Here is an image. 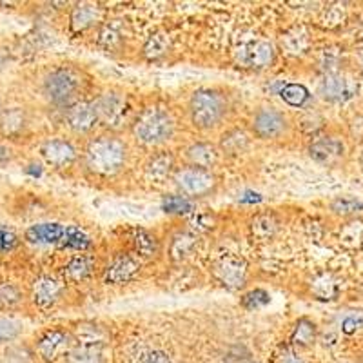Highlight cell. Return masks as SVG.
Wrapping results in <instances>:
<instances>
[{
	"mask_svg": "<svg viewBox=\"0 0 363 363\" xmlns=\"http://www.w3.org/2000/svg\"><path fill=\"white\" fill-rule=\"evenodd\" d=\"M363 327V313L349 314V316L343 318L342 322V330L345 335H354L356 330Z\"/></svg>",
	"mask_w": 363,
	"mask_h": 363,
	"instance_id": "obj_44",
	"label": "cell"
},
{
	"mask_svg": "<svg viewBox=\"0 0 363 363\" xmlns=\"http://www.w3.org/2000/svg\"><path fill=\"white\" fill-rule=\"evenodd\" d=\"M227 113L225 96L216 89L194 91L189 102L191 122L196 129H213L220 124Z\"/></svg>",
	"mask_w": 363,
	"mask_h": 363,
	"instance_id": "obj_3",
	"label": "cell"
},
{
	"mask_svg": "<svg viewBox=\"0 0 363 363\" xmlns=\"http://www.w3.org/2000/svg\"><path fill=\"white\" fill-rule=\"evenodd\" d=\"M128 147L120 138L104 135L91 140L86 149V165L89 171L102 177H111L124 167Z\"/></svg>",
	"mask_w": 363,
	"mask_h": 363,
	"instance_id": "obj_1",
	"label": "cell"
},
{
	"mask_svg": "<svg viewBox=\"0 0 363 363\" xmlns=\"http://www.w3.org/2000/svg\"><path fill=\"white\" fill-rule=\"evenodd\" d=\"M249 144V138L244 131H240V129H233V131L225 133L222 136V149L225 153L229 155H238L242 153Z\"/></svg>",
	"mask_w": 363,
	"mask_h": 363,
	"instance_id": "obj_35",
	"label": "cell"
},
{
	"mask_svg": "<svg viewBox=\"0 0 363 363\" xmlns=\"http://www.w3.org/2000/svg\"><path fill=\"white\" fill-rule=\"evenodd\" d=\"M235 57L240 66L260 71L272 64V60H274V48H272L271 42L256 38V40H249L240 45L238 50L235 51Z\"/></svg>",
	"mask_w": 363,
	"mask_h": 363,
	"instance_id": "obj_6",
	"label": "cell"
},
{
	"mask_svg": "<svg viewBox=\"0 0 363 363\" xmlns=\"http://www.w3.org/2000/svg\"><path fill=\"white\" fill-rule=\"evenodd\" d=\"M309 155L318 164L333 167L340 164L345 157V144L338 136H318L316 140L309 145Z\"/></svg>",
	"mask_w": 363,
	"mask_h": 363,
	"instance_id": "obj_11",
	"label": "cell"
},
{
	"mask_svg": "<svg viewBox=\"0 0 363 363\" xmlns=\"http://www.w3.org/2000/svg\"><path fill=\"white\" fill-rule=\"evenodd\" d=\"M280 363H307V362L301 358L296 351H293V349H285L280 356Z\"/></svg>",
	"mask_w": 363,
	"mask_h": 363,
	"instance_id": "obj_47",
	"label": "cell"
},
{
	"mask_svg": "<svg viewBox=\"0 0 363 363\" xmlns=\"http://www.w3.org/2000/svg\"><path fill=\"white\" fill-rule=\"evenodd\" d=\"M173 165H174V160L169 153H158L147 162V165H145V167H147L149 177L157 178V180H162V178H165L167 174L171 173Z\"/></svg>",
	"mask_w": 363,
	"mask_h": 363,
	"instance_id": "obj_32",
	"label": "cell"
},
{
	"mask_svg": "<svg viewBox=\"0 0 363 363\" xmlns=\"http://www.w3.org/2000/svg\"><path fill=\"white\" fill-rule=\"evenodd\" d=\"M31 296H33L35 303L42 309L53 307L62 296V284L51 277H38L33 281Z\"/></svg>",
	"mask_w": 363,
	"mask_h": 363,
	"instance_id": "obj_15",
	"label": "cell"
},
{
	"mask_svg": "<svg viewBox=\"0 0 363 363\" xmlns=\"http://www.w3.org/2000/svg\"><path fill=\"white\" fill-rule=\"evenodd\" d=\"M69 343L71 336L67 335L66 330L53 329L44 333V335L37 340L35 349H37L38 356H40L45 363H53L57 362L60 356L69 352Z\"/></svg>",
	"mask_w": 363,
	"mask_h": 363,
	"instance_id": "obj_12",
	"label": "cell"
},
{
	"mask_svg": "<svg viewBox=\"0 0 363 363\" xmlns=\"http://www.w3.org/2000/svg\"><path fill=\"white\" fill-rule=\"evenodd\" d=\"M144 363H171V362H169V356L165 354V352L153 351V352H149V354L145 356Z\"/></svg>",
	"mask_w": 363,
	"mask_h": 363,
	"instance_id": "obj_48",
	"label": "cell"
},
{
	"mask_svg": "<svg viewBox=\"0 0 363 363\" xmlns=\"http://www.w3.org/2000/svg\"><path fill=\"white\" fill-rule=\"evenodd\" d=\"M320 69L325 74H335L338 73L340 64H342V53H340L338 48H327V50L322 51L320 55Z\"/></svg>",
	"mask_w": 363,
	"mask_h": 363,
	"instance_id": "obj_36",
	"label": "cell"
},
{
	"mask_svg": "<svg viewBox=\"0 0 363 363\" xmlns=\"http://www.w3.org/2000/svg\"><path fill=\"white\" fill-rule=\"evenodd\" d=\"M345 18V9L343 6L336 4V6H330V8L325 9V15H323V22L327 26H336Z\"/></svg>",
	"mask_w": 363,
	"mask_h": 363,
	"instance_id": "obj_45",
	"label": "cell"
},
{
	"mask_svg": "<svg viewBox=\"0 0 363 363\" xmlns=\"http://www.w3.org/2000/svg\"><path fill=\"white\" fill-rule=\"evenodd\" d=\"M133 245H135V251L144 258H155L160 251V242L157 236L144 229H136L133 233Z\"/></svg>",
	"mask_w": 363,
	"mask_h": 363,
	"instance_id": "obj_24",
	"label": "cell"
},
{
	"mask_svg": "<svg viewBox=\"0 0 363 363\" xmlns=\"http://www.w3.org/2000/svg\"><path fill=\"white\" fill-rule=\"evenodd\" d=\"M281 48L293 57L303 55L309 50V35L303 28H293L281 38Z\"/></svg>",
	"mask_w": 363,
	"mask_h": 363,
	"instance_id": "obj_23",
	"label": "cell"
},
{
	"mask_svg": "<svg viewBox=\"0 0 363 363\" xmlns=\"http://www.w3.org/2000/svg\"><path fill=\"white\" fill-rule=\"evenodd\" d=\"M174 120L171 113L160 106H151L138 115L133 135L144 145H160L173 136Z\"/></svg>",
	"mask_w": 363,
	"mask_h": 363,
	"instance_id": "obj_2",
	"label": "cell"
},
{
	"mask_svg": "<svg viewBox=\"0 0 363 363\" xmlns=\"http://www.w3.org/2000/svg\"><path fill=\"white\" fill-rule=\"evenodd\" d=\"M95 108L99 113V122H104L109 128H118L124 124L129 115L128 95L120 91H108L96 100Z\"/></svg>",
	"mask_w": 363,
	"mask_h": 363,
	"instance_id": "obj_5",
	"label": "cell"
},
{
	"mask_svg": "<svg viewBox=\"0 0 363 363\" xmlns=\"http://www.w3.org/2000/svg\"><path fill=\"white\" fill-rule=\"evenodd\" d=\"M316 325L314 322L307 320V318H301L298 320L296 325L293 329V335H291V342L296 347H309L313 345L314 340H316Z\"/></svg>",
	"mask_w": 363,
	"mask_h": 363,
	"instance_id": "obj_26",
	"label": "cell"
},
{
	"mask_svg": "<svg viewBox=\"0 0 363 363\" xmlns=\"http://www.w3.org/2000/svg\"><path fill=\"white\" fill-rule=\"evenodd\" d=\"M100 18V9L95 4H77L71 11V29L80 33L84 29L91 28Z\"/></svg>",
	"mask_w": 363,
	"mask_h": 363,
	"instance_id": "obj_20",
	"label": "cell"
},
{
	"mask_svg": "<svg viewBox=\"0 0 363 363\" xmlns=\"http://www.w3.org/2000/svg\"><path fill=\"white\" fill-rule=\"evenodd\" d=\"M213 272L223 287L235 291L244 287L245 277H247V264L236 256H222L213 267Z\"/></svg>",
	"mask_w": 363,
	"mask_h": 363,
	"instance_id": "obj_9",
	"label": "cell"
},
{
	"mask_svg": "<svg viewBox=\"0 0 363 363\" xmlns=\"http://www.w3.org/2000/svg\"><path fill=\"white\" fill-rule=\"evenodd\" d=\"M64 233H66V225H60L57 222L37 223L26 231V240L29 244L37 245H60Z\"/></svg>",
	"mask_w": 363,
	"mask_h": 363,
	"instance_id": "obj_16",
	"label": "cell"
},
{
	"mask_svg": "<svg viewBox=\"0 0 363 363\" xmlns=\"http://www.w3.org/2000/svg\"><path fill=\"white\" fill-rule=\"evenodd\" d=\"M42 157L45 158L48 164L55 165V167H66L74 162L77 151L69 142L62 140V138H53V140H48L42 145Z\"/></svg>",
	"mask_w": 363,
	"mask_h": 363,
	"instance_id": "obj_17",
	"label": "cell"
},
{
	"mask_svg": "<svg viewBox=\"0 0 363 363\" xmlns=\"http://www.w3.org/2000/svg\"><path fill=\"white\" fill-rule=\"evenodd\" d=\"M278 231V220L271 213H262L251 220V235L256 242H269Z\"/></svg>",
	"mask_w": 363,
	"mask_h": 363,
	"instance_id": "obj_21",
	"label": "cell"
},
{
	"mask_svg": "<svg viewBox=\"0 0 363 363\" xmlns=\"http://www.w3.org/2000/svg\"><path fill=\"white\" fill-rule=\"evenodd\" d=\"M18 245V236L13 231L0 227V252H9Z\"/></svg>",
	"mask_w": 363,
	"mask_h": 363,
	"instance_id": "obj_43",
	"label": "cell"
},
{
	"mask_svg": "<svg viewBox=\"0 0 363 363\" xmlns=\"http://www.w3.org/2000/svg\"><path fill=\"white\" fill-rule=\"evenodd\" d=\"M358 64H359V71H362V74H363V50H359V53H358Z\"/></svg>",
	"mask_w": 363,
	"mask_h": 363,
	"instance_id": "obj_51",
	"label": "cell"
},
{
	"mask_svg": "<svg viewBox=\"0 0 363 363\" xmlns=\"http://www.w3.org/2000/svg\"><path fill=\"white\" fill-rule=\"evenodd\" d=\"M74 340L84 347H102L108 340V333L106 329L93 322H86L77 325L74 329Z\"/></svg>",
	"mask_w": 363,
	"mask_h": 363,
	"instance_id": "obj_19",
	"label": "cell"
},
{
	"mask_svg": "<svg viewBox=\"0 0 363 363\" xmlns=\"http://www.w3.org/2000/svg\"><path fill=\"white\" fill-rule=\"evenodd\" d=\"M118 21H111L108 24H104L100 29L99 42L106 48V50H113V48H118L122 42H124V31H122V26L116 24Z\"/></svg>",
	"mask_w": 363,
	"mask_h": 363,
	"instance_id": "obj_34",
	"label": "cell"
},
{
	"mask_svg": "<svg viewBox=\"0 0 363 363\" xmlns=\"http://www.w3.org/2000/svg\"><path fill=\"white\" fill-rule=\"evenodd\" d=\"M22 300V293L18 287L11 284L0 285V309H11Z\"/></svg>",
	"mask_w": 363,
	"mask_h": 363,
	"instance_id": "obj_39",
	"label": "cell"
},
{
	"mask_svg": "<svg viewBox=\"0 0 363 363\" xmlns=\"http://www.w3.org/2000/svg\"><path fill=\"white\" fill-rule=\"evenodd\" d=\"M66 363H106L102 347H84L79 345L69 349L66 354Z\"/></svg>",
	"mask_w": 363,
	"mask_h": 363,
	"instance_id": "obj_25",
	"label": "cell"
},
{
	"mask_svg": "<svg viewBox=\"0 0 363 363\" xmlns=\"http://www.w3.org/2000/svg\"><path fill=\"white\" fill-rule=\"evenodd\" d=\"M140 260L135 255H120L111 262V265H108L104 280L111 285H124L140 272Z\"/></svg>",
	"mask_w": 363,
	"mask_h": 363,
	"instance_id": "obj_13",
	"label": "cell"
},
{
	"mask_svg": "<svg viewBox=\"0 0 363 363\" xmlns=\"http://www.w3.org/2000/svg\"><path fill=\"white\" fill-rule=\"evenodd\" d=\"M240 202L244 203H256V202H262V196L258 193H252V191H247V193L240 199Z\"/></svg>",
	"mask_w": 363,
	"mask_h": 363,
	"instance_id": "obj_49",
	"label": "cell"
},
{
	"mask_svg": "<svg viewBox=\"0 0 363 363\" xmlns=\"http://www.w3.org/2000/svg\"><path fill=\"white\" fill-rule=\"evenodd\" d=\"M24 124H26V115L24 111L18 108L9 109V111L0 115V131L8 136L21 133L22 128H24Z\"/></svg>",
	"mask_w": 363,
	"mask_h": 363,
	"instance_id": "obj_31",
	"label": "cell"
},
{
	"mask_svg": "<svg viewBox=\"0 0 363 363\" xmlns=\"http://www.w3.org/2000/svg\"><path fill=\"white\" fill-rule=\"evenodd\" d=\"M196 245H199V236L194 235V233L191 231L178 233V235L171 240V245H169L171 260L174 262L184 260V258H187V256L194 251Z\"/></svg>",
	"mask_w": 363,
	"mask_h": 363,
	"instance_id": "obj_22",
	"label": "cell"
},
{
	"mask_svg": "<svg viewBox=\"0 0 363 363\" xmlns=\"http://www.w3.org/2000/svg\"><path fill=\"white\" fill-rule=\"evenodd\" d=\"M269 300H271L269 293H265L264 289H255V291H249L247 294L242 296V306L249 311H255L267 306Z\"/></svg>",
	"mask_w": 363,
	"mask_h": 363,
	"instance_id": "obj_40",
	"label": "cell"
},
{
	"mask_svg": "<svg viewBox=\"0 0 363 363\" xmlns=\"http://www.w3.org/2000/svg\"><path fill=\"white\" fill-rule=\"evenodd\" d=\"M58 247L86 251V249L91 247V238L77 225H66V233H64V238Z\"/></svg>",
	"mask_w": 363,
	"mask_h": 363,
	"instance_id": "obj_28",
	"label": "cell"
},
{
	"mask_svg": "<svg viewBox=\"0 0 363 363\" xmlns=\"http://www.w3.org/2000/svg\"><path fill=\"white\" fill-rule=\"evenodd\" d=\"M162 209L169 215H184L193 209V203L186 196H165V200L162 202Z\"/></svg>",
	"mask_w": 363,
	"mask_h": 363,
	"instance_id": "obj_37",
	"label": "cell"
},
{
	"mask_svg": "<svg viewBox=\"0 0 363 363\" xmlns=\"http://www.w3.org/2000/svg\"><path fill=\"white\" fill-rule=\"evenodd\" d=\"M343 244L349 245V247H354V245L362 244L363 242V223L362 222H351L343 227L342 236H340Z\"/></svg>",
	"mask_w": 363,
	"mask_h": 363,
	"instance_id": "obj_38",
	"label": "cell"
},
{
	"mask_svg": "<svg viewBox=\"0 0 363 363\" xmlns=\"http://www.w3.org/2000/svg\"><path fill=\"white\" fill-rule=\"evenodd\" d=\"M82 86V77L73 67H57L44 80V95L55 106H73Z\"/></svg>",
	"mask_w": 363,
	"mask_h": 363,
	"instance_id": "obj_4",
	"label": "cell"
},
{
	"mask_svg": "<svg viewBox=\"0 0 363 363\" xmlns=\"http://www.w3.org/2000/svg\"><path fill=\"white\" fill-rule=\"evenodd\" d=\"M311 291L318 300H335L338 296V284L330 274H320L311 284Z\"/></svg>",
	"mask_w": 363,
	"mask_h": 363,
	"instance_id": "obj_29",
	"label": "cell"
},
{
	"mask_svg": "<svg viewBox=\"0 0 363 363\" xmlns=\"http://www.w3.org/2000/svg\"><path fill=\"white\" fill-rule=\"evenodd\" d=\"M362 203L356 202L352 199H340L333 203V211L340 213V215H352V213H358L362 211Z\"/></svg>",
	"mask_w": 363,
	"mask_h": 363,
	"instance_id": "obj_42",
	"label": "cell"
},
{
	"mask_svg": "<svg viewBox=\"0 0 363 363\" xmlns=\"http://www.w3.org/2000/svg\"><path fill=\"white\" fill-rule=\"evenodd\" d=\"M21 333H22V325L18 322H15V320H6V318L0 320V343L17 338Z\"/></svg>",
	"mask_w": 363,
	"mask_h": 363,
	"instance_id": "obj_41",
	"label": "cell"
},
{
	"mask_svg": "<svg viewBox=\"0 0 363 363\" xmlns=\"http://www.w3.org/2000/svg\"><path fill=\"white\" fill-rule=\"evenodd\" d=\"M187 158H189L193 167L209 169V167H213L218 162V149L213 144L200 142V144H193L187 149Z\"/></svg>",
	"mask_w": 363,
	"mask_h": 363,
	"instance_id": "obj_18",
	"label": "cell"
},
{
	"mask_svg": "<svg viewBox=\"0 0 363 363\" xmlns=\"http://www.w3.org/2000/svg\"><path fill=\"white\" fill-rule=\"evenodd\" d=\"M194 231H209L215 227V216L211 215H196L191 222Z\"/></svg>",
	"mask_w": 363,
	"mask_h": 363,
	"instance_id": "obj_46",
	"label": "cell"
},
{
	"mask_svg": "<svg viewBox=\"0 0 363 363\" xmlns=\"http://www.w3.org/2000/svg\"><path fill=\"white\" fill-rule=\"evenodd\" d=\"M9 158H11V155H9V149L4 147V145H0V162H8Z\"/></svg>",
	"mask_w": 363,
	"mask_h": 363,
	"instance_id": "obj_50",
	"label": "cell"
},
{
	"mask_svg": "<svg viewBox=\"0 0 363 363\" xmlns=\"http://www.w3.org/2000/svg\"><path fill=\"white\" fill-rule=\"evenodd\" d=\"M67 124L74 133H87L95 128L99 122V113H96L95 102H74L73 106L67 108Z\"/></svg>",
	"mask_w": 363,
	"mask_h": 363,
	"instance_id": "obj_14",
	"label": "cell"
},
{
	"mask_svg": "<svg viewBox=\"0 0 363 363\" xmlns=\"http://www.w3.org/2000/svg\"><path fill=\"white\" fill-rule=\"evenodd\" d=\"M171 42L169 37L165 33H157L149 38L144 45V55L149 58V60H158V58L165 57L169 53Z\"/></svg>",
	"mask_w": 363,
	"mask_h": 363,
	"instance_id": "obj_33",
	"label": "cell"
},
{
	"mask_svg": "<svg viewBox=\"0 0 363 363\" xmlns=\"http://www.w3.org/2000/svg\"><path fill=\"white\" fill-rule=\"evenodd\" d=\"M177 186L182 193L189 196H206L216 187V177L209 169H200V167H187V169L178 171L174 177Z\"/></svg>",
	"mask_w": 363,
	"mask_h": 363,
	"instance_id": "obj_7",
	"label": "cell"
},
{
	"mask_svg": "<svg viewBox=\"0 0 363 363\" xmlns=\"http://www.w3.org/2000/svg\"><path fill=\"white\" fill-rule=\"evenodd\" d=\"M278 95L281 96L285 104H289L293 108H301V106H306L307 100H309V89L306 86H301V84H285L284 87L280 89Z\"/></svg>",
	"mask_w": 363,
	"mask_h": 363,
	"instance_id": "obj_30",
	"label": "cell"
},
{
	"mask_svg": "<svg viewBox=\"0 0 363 363\" xmlns=\"http://www.w3.org/2000/svg\"><path fill=\"white\" fill-rule=\"evenodd\" d=\"M320 93L327 102L342 104L351 100L358 93V84L351 77H345L342 73L325 74L320 84Z\"/></svg>",
	"mask_w": 363,
	"mask_h": 363,
	"instance_id": "obj_10",
	"label": "cell"
},
{
	"mask_svg": "<svg viewBox=\"0 0 363 363\" xmlns=\"http://www.w3.org/2000/svg\"><path fill=\"white\" fill-rule=\"evenodd\" d=\"M91 269H93V264H91L87 256H77L64 267V277H66L67 281L77 284V281H82L89 277Z\"/></svg>",
	"mask_w": 363,
	"mask_h": 363,
	"instance_id": "obj_27",
	"label": "cell"
},
{
	"mask_svg": "<svg viewBox=\"0 0 363 363\" xmlns=\"http://www.w3.org/2000/svg\"><path fill=\"white\" fill-rule=\"evenodd\" d=\"M289 128L287 116L277 108H262L252 116V131L258 138H278Z\"/></svg>",
	"mask_w": 363,
	"mask_h": 363,
	"instance_id": "obj_8",
	"label": "cell"
},
{
	"mask_svg": "<svg viewBox=\"0 0 363 363\" xmlns=\"http://www.w3.org/2000/svg\"><path fill=\"white\" fill-rule=\"evenodd\" d=\"M0 115H2V102H0Z\"/></svg>",
	"mask_w": 363,
	"mask_h": 363,
	"instance_id": "obj_52",
	"label": "cell"
}]
</instances>
